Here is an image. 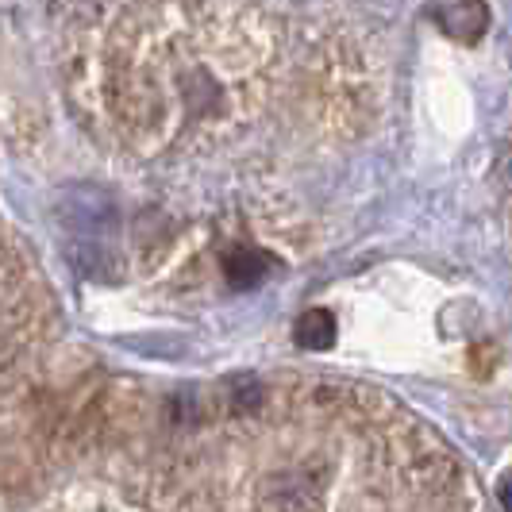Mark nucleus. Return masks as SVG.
I'll return each mask as SVG.
<instances>
[{
    "label": "nucleus",
    "instance_id": "obj_1",
    "mask_svg": "<svg viewBox=\"0 0 512 512\" xmlns=\"http://www.w3.org/2000/svg\"><path fill=\"white\" fill-rule=\"evenodd\" d=\"M62 216H66V228L74 235L77 243H81V251H77V262L89 270L93 262H101V239L104 235H112L116 228V208L112 201L97 193V189H77L74 197H70V205L62 208Z\"/></svg>",
    "mask_w": 512,
    "mask_h": 512
},
{
    "label": "nucleus",
    "instance_id": "obj_5",
    "mask_svg": "<svg viewBox=\"0 0 512 512\" xmlns=\"http://www.w3.org/2000/svg\"><path fill=\"white\" fill-rule=\"evenodd\" d=\"M501 501H505V509H512V482H505V489H501Z\"/></svg>",
    "mask_w": 512,
    "mask_h": 512
},
{
    "label": "nucleus",
    "instance_id": "obj_2",
    "mask_svg": "<svg viewBox=\"0 0 512 512\" xmlns=\"http://www.w3.org/2000/svg\"><path fill=\"white\" fill-rule=\"evenodd\" d=\"M335 339V320L332 312H324V308H312L305 312L301 320H297V343L305 347V351H328Z\"/></svg>",
    "mask_w": 512,
    "mask_h": 512
},
{
    "label": "nucleus",
    "instance_id": "obj_4",
    "mask_svg": "<svg viewBox=\"0 0 512 512\" xmlns=\"http://www.w3.org/2000/svg\"><path fill=\"white\" fill-rule=\"evenodd\" d=\"M231 401L243 405V409H251V405H258V389L255 385H239V389H231Z\"/></svg>",
    "mask_w": 512,
    "mask_h": 512
},
{
    "label": "nucleus",
    "instance_id": "obj_3",
    "mask_svg": "<svg viewBox=\"0 0 512 512\" xmlns=\"http://www.w3.org/2000/svg\"><path fill=\"white\" fill-rule=\"evenodd\" d=\"M266 278V258L258 255V251H235L228 255V282L235 289H255L258 282Z\"/></svg>",
    "mask_w": 512,
    "mask_h": 512
}]
</instances>
